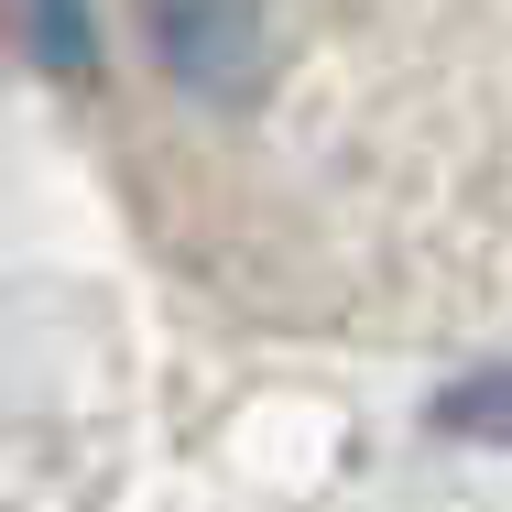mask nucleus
I'll use <instances>...</instances> for the list:
<instances>
[{"mask_svg":"<svg viewBox=\"0 0 512 512\" xmlns=\"http://www.w3.org/2000/svg\"><path fill=\"white\" fill-rule=\"evenodd\" d=\"M153 55H164V77L186 99L229 109V99H251L262 66L284 55V22L273 11H153Z\"/></svg>","mask_w":512,"mask_h":512,"instance_id":"nucleus-1","label":"nucleus"},{"mask_svg":"<svg viewBox=\"0 0 512 512\" xmlns=\"http://www.w3.org/2000/svg\"><path fill=\"white\" fill-rule=\"evenodd\" d=\"M447 436H512V371H480V382H458L447 404H436Z\"/></svg>","mask_w":512,"mask_h":512,"instance_id":"nucleus-2","label":"nucleus"}]
</instances>
